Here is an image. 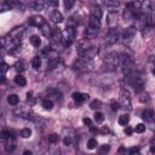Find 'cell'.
<instances>
[{
	"label": "cell",
	"mask_w": 155,
	"mask_h": 155,
	"mask_svg": "<svg viewBox=\"0 0 155 155\" xmlns=\"http://www.w3.org/2000/svg\"><path fill=\"white\" fill-rule=\"evenodd\" d=\"M92 67V62L90 58H82V59H79L75 62L74 64V69L76 70H87Z\"/></svg>",
	"instance_id": "obj_1"
},
{
	"label": "cell",
	"mask_w": 155,
	"mask_h": 155,
	"mask_svg": "<svg viewBox=\"0 0 155 155\" xmlns=\"http://www.w3.org/2000/svg\"><path fill=\"white\" fill-rule=\"evenodd\" d=\"M134 35H136V28L134 27H130V28H127L125 31H124V34H122V39H124V42H131L132 41V39L134 38Z\"/></svg>",
	"instance_id": "obj_2"
},
{
	"label": "cell",
	"mask_w": 155,
	"mask_h": 155,
	"mask_svg": "<svg viewBox=\"0 0 155 155\" xmlns=\"http://www.w3.org/2000/svg\"><path fill=\"white\" fill-rule=\"evenodd\" d=\"M130 97L131 96H130V92L127 90H125V88L121 90V92H120V99H121L124 107L130 108V105H131V98Z\"/></svg>",
	"instance_id": "obj_3"
},
{
	"label": "cell",
	"mask_w": 155,
	"mask_h": 155,
	"mask_svg": "<svg viewBox=\"0 0 155 155\" xmlns=\"http://www.w3.org/2000/svg\"><path fill=\"white\" fill-rule=\"evenodd\" d=\"M29 24L35 25V27H42L45 24V19L41 16H33L29 18Z\"/></svg>",
	"instance_id": "obj_4"
},
{
	"label": "cell",
	"mask_w": 155,
	"mask_h": 155,
	"mask_svg": "<svg viewBox=\"0 0 155 155\" xmlns=\"http://www.w3.org/2000/svg\"><path fill=\"white\" fill-rule=\"evenodd\" d=\"M108 19V25L110 27V29H114V27H116V22H117V15L115 12H110L107 17Z\"/></svg>",
	"instance_id": "obj_5"
},
{
	"label": "cell",
	"mask_w": 155,
	"mask_h": 155,
	"mask_svg": "<svg viewBox=\"0 0 155 155\" xmlns=\"http://www.w3.org/2000/svg\"><path fill=\"white\" fill-rule=\"evenodd\" d=\"M64 35H65V41H70L71 42V40L74 39V36H75V29L71 27V25H68L67 28H65V31H64Z\"/></svg>",
	"instance_id": "obj_6"
},
{
	"label": "cell",
	"mask_w": 155,
	"mask_h": 155,
	"mask_svg": "<svg viewBox=\"0 0 155 155\" xmlns=\"http://www.w3.org/2000/svg\"><path fill=\"white\" fill-rule=\"evenodd\" d=\"M29 6H31L34 10H44L46 6H47V1H42V0H39V1H33L29 4Z\"/></svg>",
	"instance_id": "obj_7"
},
{
	"label": "cell",
	"mask_w": 155,
	"mask_h": 155,
	"mask_svg": "<svg viewBox=\"0 0 155 155\" xmlns=\"http://www.w3.org/2000/svg\"><path fill=\"white\" fill-rule=\"evenodd\" d=\"M22 33H23V27L15 28V29L10 33V40H18L19 36L22 35Z\"/></svg>",
	"instance_id": "obj_8"
},
{
	"label": "cell",
	"mask_w": 155,
	"mask_h": 155,
	"mask_svg": "<svg viewBox=\"0 0 155 155\" xmlns=\"http://www.w3.org/2000/svg\"><path fill=\"white\" fill-rule=\"evenodd\" d=\"M116 40H117V30H116V29H111V30L108 33V35H107V41L110 42V44H113V42H115Z\"/></svg>",
	"instance_id": "obj_9"
},
{
	"label": "cell",
	"mask_w": 155,
	"mask_h": 155,
	"mask_svg": "<svg viewBox=\"0 0 155 155\" xmlns=\"http://www.w3.org/2000/svg\"><path fill=\"white\" fill-rule=\"evenodd\" d=\"M90 17H94V18H97V19H101V18H102V10H101V7L93 6V7L91 8V16H90Z\"/></svg>",
	"instance_id": "obj_10"
},
{
	"label": "cell",
	"mask_w": 155,
	"mask_h": 155,
	"mask_svg": "<svg viewBox=\"0 0 155 155\" xmlns=\"http://www.w3.org/2000/svg\"><path fill=\"white\" fill-rule=\"evenodd\" d=\"M90 48H91V46L88 45L87 41H85V42H81V44H80V46H79V48H78V52H79L80 54L85 56V53H86Z\"/></svg>",
	"instance_id": "obj_11"
},
{
	"label": "cell",
	"mask_w": 155,
	"mask_h": 155,
	"mask_svg": "<svg viewBox=\"0 0 155 155\" xmlns=\"http://www.w3.org/2000/svg\"><path fill=\"white\" fill-rule=\"evenodd\" d=\"M88 96L87 94H84V93H80V92H74L73 93V99L78 103H82Z\"/></svg>",
	"instance_id": "obj_12"
},
{
	"label": "cell",
	"mask_w": 155,
	"mask_h": 155,
	"mask_svg": "<svg viewBox=\"0 0 155 155\" xmlns=\"http://www.w3.org/2000/svg\"><path fill=\"white\" fill-rule=\"evenodd\" d=\"M103 5L107 6L109 10L114 11V8H116L119 6V1H115V0H107V1H103Z\"/></svg>",
	"instance_id": "obj_13"
},
{
	"label": "cell",
	"mask_w": 155,
	"mask_h": 155,
	"mask_svg": "<svg viewBox=\"0 0 155 155\" xmlns=\"http://www.w3.org/2000/svg\"><path fill=\"white\" fill-rule=\"evenodd\" d=\"M134 17H138V15L134 13L131 8L126 7L125 11H124V18H125V19H132V18H134Z\"/></svg>",
	"instance_id": "obj_14"
},
{
	"label": "cell",
	"mask_w": 155,
	"mask_h": 155,
	"mask_svg": "<svg viewBox=\"0 0 155 155\" xmlns=\"http://www.w3.org/2000/svg\"><path fill=\"white\" fill-rule=\"evenodd\" d=\"M51 19L54 22V23H61L63 21V16L59 11H53L52 15H51Z\"/></svg>",
	"instance_id": "obj_15"
},
{
	"label": "cell",
	"mask_w": 155,
	"mask_h": 155,
	"mask_svg": "<svg viewBox=\"0 0 155 155\" xmlns=\"http://www.w3.org/2000/svg\"><path fill=\"white\" fill-rule=\"evenodd\" d=\"M97 33H98V29L92 28V27H88V28L86 29V31H85V36H86L87 39H91V38H94V36L97 35Z\"/></svg>",
	"instance_id": "obj_16"
},
{
	"label": "cell",
	"mask_w": 155,
	"mask_h": 155,
	"mask_svg": "<svg viewBox=\"0 0 155 155\" xmlns=\"http://www.w3.org/2000/svg\"><path fill=\"white\" fill-rule=\"evenodd\" d=\"M132 86L134 87V91L136 92H140L142 90H143V87H144V84H143V80L140 79V78H138L133 84H132Z\"/></svg>",
	"instance_id": "obj_17"
},
{
	"label": "cell",
	"mask_w": 155,
	"mask_h": 155,
	"mask_svg": "<svg viewBox=\"0 0 155 155\" xmlns=\"http://www.w3.org/2000/svg\"><path fill=\"white\" fill-rule=\"evenodd\" d=\"M153 117H154V111H153V110L147 109V110H144V111L142 113V119L145 120V121H151Z\"/></svg>",
	"instance_id": "obj_18"
},
{
	"label": "cell",
	"mask_w": 155,
	"mask_h": 155,
	"mask_svg": "<svg viewBox=\"0 0 155 155\" xmlns=\"http://www.w3.org/2000/svg\"><path fill=\"white\" fill-rule=\"evenodd\" d=\"M88 27L99 29V27H101V19H97L94 17H90V19H88Z\"/></svg>",
	"instance_id": "obj_19"
},
{
	"label": "cell",
	"mask_w": 155,
	"mask_h": 155,
	"mask_svg": "<svg viewBox=\"0 0 155 155\" xmlns=\"http://www.w3.org/2000/svg\"><path fill=\"white\" fill-rule=\"evenodd\" d=\"M58 61H59V58H58L57 56L48 58V62H47V69H53V68H56V65L58 64Z\"/></svg>",
	"instance_id": "obj_20"
},
{
	"label": "cell",
	"mask_w": 155,
	"mask_h": 155,
	"mask_svg": "<svg viewBox=\"0 0 155 155\" xmlns=\"http://www.w3.org/2000/svg\"><path fill=\"white\" fill-rule=\"evenodd\" d=\"M15 82L17 84V85H19V86H25V84H27V80H25V78L23 76V75H16V78H15Z\"/></svg>",
	"instance_id": "obj_21"
},
{
	"label": "cell",
	"mask_w": 155,
	"mask_h": 155,
	"mask_svg": "<svg viewBox=\"0 0 155 155\" xmlns=\"http://www.w3.org/2000/svg\"><path fill=\"white\" fill-rule=\"evenodd\" d=\"M18 101H19V98H18L17 94H10V96L7 97V102H8L11 105H17V104H18Z\"/></svg>",
	"instance_id": "obj_22"
},
{
	"label": "cell",
	"mask_w": 155,
	"mask_h": 155,
	"mask_svg": "<svg viewBox=\"0 0 155 155\" xmlns=\"http://www.w3.org/2000/svg\"><path fill=\"white\" fill-rule=\"evenodd\" d=\"M30 42H31V45H33L34 47H39V46L41 45V40H40V38L36 36V35H33V36L30 38Z\"/></svg>",
	"instance_id": "obj_23"
},
{
	"label": "cell",
	"mask_w": 155,
	"mask_h": 155,
	"mask_svg": "<svg viewBox=\"0 0 155 155\" xmlns=\"http://www.w3.org/2000/svg\"><path fill=\"white\" fill-rule=\"evenodd\" d=\"M128 121H130V117H128L127 114H124V115H121V116L119 117V124H120L121 126H126V125L128 124Z\"/></svg>",
	"instance_id": "obj_24"
},
{
	"label": "cell",
	"mask_w": 155,
	"mask_h": 155,
	"mask_svg": "<svg viewBox=\"0 0 155 155\" xmlns=\"http://www.w3.org/2000/svg\"><path fill=\"white\" fill-rule=\"evenodd\" d=\"M41 33H42L45 36H51V28H50V25L45 23V24L41 27Z\"/></svg>",
	"instance_id": "obj_25"
},
{
	"label": "cell",
	"mask_w": 155,
	"mask_h": 155,
	"mask_svg": "<svg viewBox=\"0 0 155 155\" xmlns=\"http://www.w3.org/2000/svg\"><path fill=\"white\" fill-rule=\"evenodd\" d=\"M31 65H33L34 69H39L40 65H41V58H40L39 56L34 57V58H33V62H31Z\"/></svg>",
	"instance_id": "obj_26"
},
{
	"label": "cell",
	"mask_w": 155,
	"mask_h": 155,
	"mask_svg": "<svg viewBox=\"0 0 155 155\" xmlns=\"http://www.w3.org/2000/svg\"><path fill=\"white\" fill-rule=\"evenodd\" d=\"M19 136H21L22 138H29V137L31 136V131H30V128H23V130H21Z\"/></svg>",
	"instance_id": "obj_27"
},
{
	"label": "cell",
	"mask_w": 155,
	"mask_h": 155,
	"mask_svg": "<svg viewBox=\"0 0 155 155\" xmlns=\"http://www.w3.org/2000/svg\"><path fill=\"white\" fill-rule=\"evenodd\" d=\"M42 107L46 109V110H51L52 108H53V103H52V101H48V99H45L44 102H42Z\"/></svg>",
	"instance_id": "obj_28"
},
{
	"label": "cell",
	"mask_w": 155,
	"mask_h": 155,
	"mask_svg": "<svg viewBox=\"0 0 155 155\" xmlns=\"http://www.w3.org/2000/svg\"><path fill=\"white\" fill-rule=\"evenodd\" d=\"M58 140H59V136H58V134H56V133H52V134H50V136H48V142H50V143H52V144H56Z\"/></svg>",
	"instance_id": "obj_29"
},
{
	"label": "cell",
	"mask_w": 155,
	"mask_h": 155,
	"mask_svg": "<svg viewBox=\"0 0 155 155\" xmlns=\"http://www.w3.org/2000/svg\"><path fill=\"white\" fill-rule=\"evenodd\" d=\"M94 120H96V122L101 124V122L104 121V115H103L101 111H97V113L94 114Z\"/></svg>",
	"instance_id": "obj_30"
},
{
	"label": "cell",
	"mask_w": 155,
	"mask_h": 155,
	"mask_svg": "<svg viewBox=\"0 0 155 155\" xmlns=\"http://www.w3.org/2000/svg\"><path fill=\"white\" fill-rule=\"evenodd\" d=\"M8 70V65L5 62H0V75H4Z\"/></svg>",
	"instance_id": "obj_31"
},
{
	"label": "cell",
	"mask_w": 155,
	"mask_h": 155,
	"mask_svg": "<svg viewBox=\"0 0 155 155\" xmlns=\"http://www.w3.org/2000/svg\"><path fill=\"white\" fill-rule=\"evenodd\" d=\"M16 148V144H15V142L12 140V142H10V143H7L6 144V147H5V150L7 151V153H11V151H13V149Z\"/></svg>",
	"instance_id": "obj_32"
},
{
	"label": "cell",
	"mask_w": 155,
	"mask_h": 155,
	"mask_svg": "<svg viewBox=\"0 0 155 155\" xmlns=\"http://www.w3.org/2000/svg\"><path fill=\"white\" fill-rule=\"evenodd\" d=\"M11 137V132L7 131V130H4L0 132V138L1 139H6V138H10Z\"/></svg>",
	"instance_id": "obj_33"
},
{
	"label": "cell",
	"mask_w": 155,
	"mask_h": 155,
	"mask_svg": "<svg viewBox=\"0 0 155 155\" xmlns=\"http://www.w3.org/2000/svg\"><path fill=\"white\" fill-rule=\"evenodd\" d=\"M11 7H10V5L7 4V1H5V2H0V12H5V11H7V10H10Z\"/></svg>",
	"instance_id": "obj_34"
},
{
	"label": "cell",
	"mask_w": 155,
	"mask_h": 155,
	"mask_svg": "<svg viewBox=\"0 0 155 155\" xmlns=\"http://www.w3.org/2000/svg\"><path fill=\"white\" fill-rule=\"evenodd\" d=\"M96 145H97V140L96 139H90L88 142H87V149H94L96 148Z\"/></svg>",
	"instance_id": "obj_35"
},
{
	"label": "cell",
	"mask_w": 155,
	"mask_h": 155,
	"mask_svg": "<svg viewBox=\"0 0 155 155\" xmlns=\"http://www.w3.org/2000/svg\"><path fill=\"white\" fill-rule=\"evenodd\" d=\"M50 155H61V150L57 147H52L50 149Z\"/></svg>",
	"instance_id": "obj_36"
},
{
	"label": "cell",
	"mask_w": 155,
	"mask_h": 155,
	"mask_svg": "<svg viewBox=\"0 0 155 155\" xmlns=\"http://www.w3.org/2000/svg\"><path fill=\"white\" fill-rule=\"evenodd\" d=\"M90 107H91L92 109H97V108H99V107H101V102H99V101H97V99H94V101H92V102H91Z\"/></svg>",
	"instance_id": "obj_37"
},
{
	"label": "cell",
	"mask_w": 155,
	"mask_h": 155,
	"mask_svg": "<svg viewBox=\"0 0 155 155\" xmlns=\"http://www.w3.org/2000/svg\"><path fill=\"white\" fill-rule=\"evenodd\" d=\"M144 131H145V125H143V124H138V125L136 126V132L142 133V132H144Z\"/></svg>",
	"instance_id": "obj_38"
},
{
	"label": "cell",
	"mask_w": 155,
	"mask_h": 155,
	"mask_svg": "<svg viewBox=\"0 0 155 155\" xmlns=\"http://www.w3.org/2000/svg\"><path fill=\"white\" fill-rule=\"evenodd\" d=\"M130 155H139V148L133 147L130 149Z\"/></svg>",
	"instance_id": "obj_39"
},
{
	"label": "cell",
	"mask_w": 155,
	"mask_h": 155,
	"mask_svg": "<svg viewBox=\"0 0 155 155\" xmlns=\"http://www.w3.org/2000/svg\"><path fill=\"white\" fill-rule=\"evenodd\" d=\"M74 5V1H71V0H65L64 1V6H65V8L67 10H69V8H71V6Z\"/></svg>",
	"instance_id": "obj_40"
},
{
	"label": "cell",
	"mask_w": 155,
	"mask_h": 155,
	"mask_svg": "<svg viewBox=\"0 0 155 155\" xmlns=\"http://www.w3.org/2000/svg\"><path fill=\"white\" fill-rule=\"evenodd\" d=\"M16 69H17V70H21V71H22V70H24L25 68H24L23 63H22V62H19V63H17V64H16Z\"/></svg>",
	"instance_id": "obj_41"
},
{
	"label": "cell",
	"mask_w": 155,
	"mask_h": 155,
	"mask_svg": "<svg viewBox=\"0 0 155 155\" xmlns=\"http://www.w3.org/2000/svg\"><path fill=\"white\" fill-rule=\"evenodd\" d=\"M109 149H110V147L108 145V144H104V145H102V153H108L109 151Z\"/></svg>",
	"instance_id": "obj_42"
},
{
	"label": "cell",
	"mask_w": 155,
	"mask_h": 155,
	"mask_svg": "<svg viewBox=\"0 0 155 155\" xmlns=\"http://www.w3.org/2000/svg\"><path fill=\"white\" fill-rule=\"evenodd\" d=\"M111 109H113V110H117V109H119V103L115 102V101L111 102Z\"/></svg>",
	"instance_id": "obj_43"
},
{
	"label": "cell",
	"mask_w": 155,
	"mask_h": 155,
	"mask_svg": "<svg viewBox=\"0 0 155 155\" xmlns=\"http://www.w3.org/2000/svg\"><path fill=\"white\" fill-rule=\"evenodd\" d=\"M27 101H28V102L30 101L31 103L34 102V101H33V96H31V92H28V93H27Z\"/></svg>",
	"instance_id": "obj_44"
},
{
	"label": "cell",
	"mask_w": 155,
	"mask_h": 155,
	"mask_svg": "<svg viewBox=\"0 0 155 155\" xmlns=\"http://www.w3.org/2000/svg\"><path fill=\"white\" fill-rule=\"evenodd\" d=\"M82 122H84L85 125H91V119H90V117H84Z\"/></svg>",
	"instance_id": "obj_45"
},
{
	"label": "cell",
	"mask_w": 155,
	"mask_h": 155,
	"mask_svg": "<svg viewBox=\"0 0 155 155\" xmlns=\"http://www.w3.org/2000/svg\"><path fill=\"white\" fill-rule=\"evenodd\" d=\"M132 132H133V130H132L131 127H126V128H125V133H126V134H131Z\"/></svg>",
	"instance_id": "obj_46"
},
{
	"label": "cell",
	"mask_w": 155,
	"mask_h": 155,
	"mask_svg": "<svg viewBox=\"0 0 155 155\" xmlns=\"http://www.w3.org/2000/svg\"><path fill=\"white\" fill-rule=\"evenodd\" d=\"M6 82V79L4 75H0V84H5Z\"/></svg>",
	"instance_id": "obj_47"
},
{
	"label": "cell",
	"mask_w": 155,
	"mask_h": 155,
	"mask_svg": "<svg viewBox=\"0 0 155 155\" xmlns=\"http://www.w3.org/2000/svg\"><path fill=\"white\" fill-rule=\"evenodd\" d=\"M23 155H33V153H31L30 150H25V151L23 153Z\"/></svg>",
	"instance_id": "obj_48"
},
{
	"label": "cell",
	"mask_w": 155,
	"mask_h": 155,
	"mask_svg": "<svg viewBox=\"0 0 155 155\" xmlns=\"http://www.w3.org/2000/svg\"><path fill=\"white\" fill-rule=\"evenodd\" d=\"M102 132H103V133H108V132H109V130H108L107 127H104V128L102 130Z\"/></svg>",
	"instance_id": "obj_49"
},
{
	"label": "cell",
	"mask_w": 155,
	"mask_h": 155,
	"mask_svg": "<svg viewBox=\"0 0 155 155\" xmlns=\"http://www.w3.org/2000/svg\"><path fill=\"white\" fill-rule=\"evenodd\" d=\"M150 151H151V153H154V151H155V148H154V145H151V148H150Z\"/></svg>",
	"instance_id": "obj_50"
},
{
	"label": "cell",
	"mask_w": 155,
	"mask_h": 155,
	"mask_svg": "<svg viewBox=\"0 0 155 155\" xmlns=\"http://www.w3.org/2000/svg\"><path fill=\"white\" fill-rule=\"evenodd\" d=\"M1 47H2V41L0 40V48H1Z\"/></svg>",
	"instance_id": "obj_51"
}]
</instances>
